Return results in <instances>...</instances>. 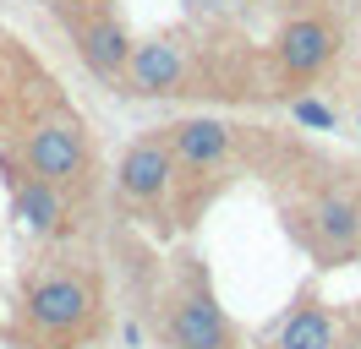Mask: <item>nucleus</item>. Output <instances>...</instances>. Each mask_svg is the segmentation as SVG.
<instances>
[{
    "label": "nucleus",
    "mask_w": 361,
    "mask_h": 349,
    "mask_svg": "<svg viewBox=\"0 0 361 349\" xmlns=\"http://www.w3.org/2000/svg\"><path fill=\"white\" fill-rule=\"evenodd\" d=\"M23 317L27 327H39L49 338H88L99 322V289L88 273H77L66 262L39 267L23 289Z\"/></svg>",
    "instance_id": "nucleus-1"
},
{
    "label": "nucleus",
    "mask_w": 361,
    "mask_h": 349,
    "mask_svg": "<svg viewBox=\"0 0 361 349\" xmlns=\"http://www.w3.org/2000/svg\"><path fill=\"white\" fill-rule=\"evenodd\" d=\"M307 229H312L317 257L345 262V257L361 246V208H356L345 191H323L312 208H307Z\"/></svg>",
    "instance_id": "nucleus-8"
},
{
    "label": "nucleus",
    "mask_w": 361,
    "mask_h": 349,
    "mask_svg": "<svg viewBox=\"0 0 361 349\" xmlns=\"http://www.w3.org/2000/svg\"><path fill=\"white\" fill-rule=\"evenodd\" d=\"M23 164H27V174H39L49 186H66V180H77L88 170V137H82L77 120H44V126L27 131Z\"/></svg>",
    "instance_id": "nucleus-4"
},
{
    "label": "nucleus",
    "mask_w": 361,
    "mask_h": 349,
    "mask_svg": "<svg viewBox=\"0 0 361 349\" xmlns=\"http://www.w3.org/2000/svg\"><path fill=\"white\" fill-rule=\"evenodd\" d=\"M11 202H17V213H23L33 229H55L61 213H66L61 186H49V180H39V174H17V180H11Z\"/></svg>",
    "instance_id": "nucleus-11"
},
{
    "label": "nucleus",
    "mask_w": 361,
    "mask_h": 349,
    "mask_svg": "<svg viewBox=\"0 0 361 349\" xmlns=\"http://www.w3.org/2000/svg\"><path fill=\"white\" fill-rule=\"evenodd\" d=\"M121 87L137 93V99H176V93L192 87V55L170 39H142V44H132Z\"/></svg>",
    "instance_id": "nucleus-5"
},
{
    "label": "nucleus",
    "mask_w": 361,
    "mask_h": 349,
    "mask_svg": "<svg viewBox=\"0 0 361 349\" xmlns=\"http://www.w3.org/2000/svg\"><path fill=\"white\" fill-rule=\"evenodd\" d=\"M295 120H301V126L329 131V126H334V109H323V104H312V99H301V104H295Z\"/></svg>",
    "instance_id": "nucleus-12"
},
{
    "label": "nucleus",
    "mask_w": 361,
    "mask_h": 349,
    "mask_svg": "<svg viewBox=\"0 0 361 349\" xmlns=\"http://www.w3.org/2000/svg\"><path fill=\"white\" fill-rule=\"evenodd\" d=\"M132 33H126V22L115 17V11H104V17H93L77 27V55H82V65H88L93 77H104V82H121L126 77V61H132Z\"/></svg>",
    "instance_id": "nucleus-9"
},
{
    "label": "nucleus",
    "mask_w": 361,
    "mask_h": 349,
    "mask_svg": "<svg viewBox=\"0 0 361 349\" xmlns=\"http://www.w3.org/2000/svg\"><path fill=\"white\" fill-rule=\"evenodd\" d=\"M269 349H339V317L317 300H301L290 317L279 322Z\"/></svg>",
    "instance_id": "nucleus-10"
},
{
    "label": "nucleus",
    "mask_w": 361,
    "mask_h": 349,
    "mask_svg": "<svg viewBox=\"0 0 361 349\" xmlns=\"http://www.w3.org/2000/svg\"><path fill=\"white\" fill-rule=\"evenodd\" d=\"M339 61V27L334 17H290L279 33H274V71L285 82H317L329 65Z\"/></svg>",
    "instance_id": "nucleus-2"
},
{
    "label": "nucleus",
    "mask_w": 361,
    "mask_h": 349,
    "mask_svg": "<svg viewBox=\"0 0 361 349\" xmlns=\"http://www.w3.org/2000/svg\"><path fill=\"white\" fill-rule=\"evenodd\" d=\"M159 137H164V148L176 158V170L180 164L186 170H214V164H225L235 153V131L225 120H214V115H186L176 126H164Z\"/></svg>",
    "instance_id": "nucleus-7"
},
{
    "label": "nucleus",
    "mask_w": 361,
    "mask_h": 349,
    "mask_svg": "<svg viewBox=\"0 0 361 349\" xmlns=\"http://www.w3.org/2000/svg\"><path fill=\"white\" fill-rule=\"evenodd\" d=\"M170 180H176V158L164 148V137H137L132 148L121 153V164H115V186L137 208H159Z\"/></svg>",
    "instance_id": "nucleus-6"
},
{
    "label": "nucleus",
    "mask_w": 361,
    "mask_h": 349,
    "mask_svg": "<svg viewBox=\"0 0 361 349\" xmlns=\"http://www.w3.org/2000/svg\"><path fill=\"white\" fill-rule=\"evenodd\" d=\"M164 338H170V349H235V327L225 322L219 300L208 295L203 273H192V284L170 300Z\"/></svg>",
    "instance_id": "nucleus-3"
}]
</instances>
